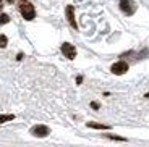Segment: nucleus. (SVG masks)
Returning a JSON list of instances; mask_svg holds the SVG:
<instances>
[{"label": "nucleus", "instance_id": "20e7f679", "mask_svg": "<svg viewBox=\"0 0 149 147\" xmlns=\"http://www.w3.org/2000/svg\"><path fill=\"white\" fill-rule=\"evenodd\" d=\"M49 132H50L49 128L44 125H36V126L31 128V134L36 136V137H45V136H49Z\"/></svg>", "mask_w": 149, "mask_h": 147}, {"label": "nucleus", "instance_id": "f257e3e1", "mask_svg": "<svg viewBox=\"0 0 149 147\" xmlns=\"http://www.w3.org/2000/svg\"><path fill=\"white\" fill-rule=\"evenodd\" d=\"M19 13H21V16L26 21H31L36 16V10H34L33 3H31L29 0H21L19 2Z\"/></svg>", "mask_w": 149, "mask_h": 147}, {"label": "nucleus", "instance_id": "6e6552de", "mask_svg": "<svg viewBox=\"0 0 149 147\" xmlns=\"http://www.w3.org/2000/svg\"><path fill=\"white\" fill-rule=\"evenodd\" d=\"M11 120H15V115L13 113H8V115H0V125L5 121H11Z\"/></svg>", "mask_w": 149, "mask_h": 147}, {"label": "nucleus", "instance_id": "423d86ee", "mask_svg": "<svg viewBox=\"0 0 149 147\" xmlns=\"http://www.w3.org/2000/svg\"><path fill=\"white\" fill-rule=\"evenodd\" d=\"M67 18H68V23H70L71 28H73V29H78V23H76V19H74V8H73V5H68L67 7Z\"/></svg>", "mask_w": 149, "mask_h": 147}, {"label": "nucleus", "instance_id": "dca6fc26", "mask_svg": "<svg viewBox=\"0 0 149 147\" xmlns=\"http://www.w3.org/2000/svg\"><path fill=\"white\" fill-rule=\"evenodd\" d=\"M0 3H2V0H0Z\"/></svg>", "mask_w": 149, "mask_h": 147}, {"label": "nucleus", "instance_id": "f03ea898", "mask_svg": "<svg viewBox=\"0 0 149 147\" xmlns=\"http://www.w3.org/2000/svg\"><path fill=\"white\" fill-rule=\"evenodd\" d=\"M130 70V66H128V63L127 62H123V60H120V62H117V63H113V65L110 66V71L113 74H125L127 71Z\"/></svg>", "mask_w": 149, "mask_h": 147}, {"label": "nucleus", "instance_id": "1a4fd4ad", "mask_svg": "<svg viewBox=\"0 0 149 147\" xmlns=\"http://www.w3.org/2000/svg\"><path fill=\"white\" fill-rule=\"evenodd\" d=\"M7 23H10V16L7 13H0V26L7 24Z\"/></svg>", "mask_w": 149, "mask_h": 147}, {"label": "nucleus", "instance_id": "0eeeda50", "mask_svg": "<svg viewBox=\"0 0 149 147\" xmlns=\"http://www.w3.org/2000/svg\"><path fill=\"white\" fill-rule=\"evenodd\" d=\"M86 126H88V128H93V129H104V131L110 129V126H107V125H101V123H94V121L86 123Z\"/></svg>", "mask_w": 149, "mask_h": 147}, {"label": "nucleus", "instance_id": "2eb2a0df", "mask_svg": "<svg viewBox=\"0 0 149 147\" xmlns=\"http://www.w3.org/2000/svg\"><path fill=\"white\" fill-rule=\"evenodd\" d=\"M8 2H13V0H8Z\"/></svg>", "mask_w": 149, "mask_h": 147}, {"label": "nucleus", "instance_id": "9b49d317", "mask_svg": "<svg viewBox=\"0 0 149 147\" xmlns=\"http://www.w3.org/2000/svg\"><path fill=\"white\" fill-rule=\"evenodd\" d=\"M109 139H113V141H122V142H125V141H127V139H125V137H120V136H112V134H109Z\"/></svg>", "mask_w": 149, "mask_h": 147}, {"label": "nucleus", "instance_id": "9d476101", "mask_svg": "<svg viewBox=\"0 0 149 147\" xmlns=\"http://www.w3.org/2000/svg\"><path fill=\"white\" fill-rule=\"evenodd\" d=\"M7 44H8V39H7V36H5V34H0V49L7 47Z\"/></svg>", "mask_w": 149, "mask_h": 147}, {"label": "nucleus", "instance_id": "f8f14e48", "mask_svg": "<svg viewBox=\"0 0 149 147\" xmlns=\"http://www.w3.org/2000/svg\"><path fill=\"white\" fill-rule=\"evenodd\" d=\"M91 107H93L94 110H99V102H96V100H94V102H91Z\"/></svg>", "mask_w": 149, "mask_h": 147}, {"label": "nucleus", "instance_id": "4468645a", "mask_svg": "<svg viewBox=\"0 0 149 147\" xmlns=\"http://www.w3.org/2000/svg\"><path fill=\"white\" fill-rule=\"evenodd\" d=\"M146 99H149V92H148V94H146Z\"/></svg>", "mask_w": 149, "mask_h": 147}, {"label": "nucleus", "instance_id": "7ed1b4c3", "mask_svg": "<svg viewBox=\"0 0 149 147\" xmlns=\"http://www.w3.org/2000/svg\"><path fill=\"white\" fill-rule=\"evenodd\" d=\"M120 10L125 15H133L134 10H136V5H134L133 0H120Z\"/></svg>", "mask_w": 149, "mask_h": 147}, {"label": "nucleus", "instance_id": "ddd939ff", "mask_svg": "<svg viewBox=\"0 0 149 147\" xmlns=\"http://www.w3.org/2000/svg\"><path fill=\"white\" fill-rule=\"evenodd\" d=\"M81 81H83V76H78V78H76V83H78V84H81Z\"/></svg>", "mask_w": 149, "mask_h": 147}, {"label": "nucleus", "instance_id": "39448f33", "mask_svg": "<svg viewBox=\"0 0 149 147\" xmlns=\"http://www.w3.org/2000/svg\"><path fill=\"white\" fill-rule=\"evenodd\" d=\"M62 52H63V55L70 60H73L74 57H76V49H74V45L70 44V42H63V44H62Z\"/></svg>", "mask_w": 149, "mask_h": 147}]
</instances>
